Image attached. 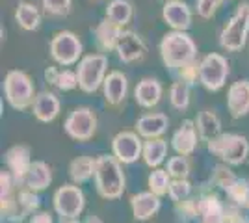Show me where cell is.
Wrapping results in <instances>:
<instances>
[{
    "instance_id": "cell-1",
    "label": "cell",
    "mask_w": 249,
    "mask_h": 223,
    "mask_svg": "<svg viewBox=\"0 0 249 223\" xmlns=\"http://www.w3.org/2000/svg\"><path fill=\"white\" fill-rule=\"evenodd\" d=\"M121 166L123 164L114 154H99L95 158V190L103 199L114 201L124 193L126 179Z\"/></svg>"
},
{
    "instance_id": "cell-2",
    "label": "cell",
    "mask_w": 249,
    "mask_h": 223,
    "mask_svg": "<svg viewBox=\"0 0 249 223\" xmlns=\"http://www.w3.org/2000/svg\"><path fill=\"white\" fill-rule=\"evenodd\" d=\"M160 58L169 73L197 60V45L188 32L171 30L160 41Z\"/></svg>"
},
{
    "instance_id": "cell-3",
    "label": "cell",
    "mask_w": 249,
    "mask_h": 223,
    "mask_svg": "<svg viewBox=\"0 0 249 223\" xmlns=\"http://www.w3.org/2000/svg\"><path fill=\"white\" fill-rule=\"evenodd\" d=\"M249 35V2H240L219 34V47L229 52L244 49Z\"/></svg>"
},
{
    "instance_id": "cell-4",
    "label": "cell",
    "mask_w": 249,
    "mask_h": 223,
    "mask_svg": "<svg viewBox=\"0 0 249 223\" xmlns=\"http://www.w3.org/2000/svg\"><path fill=\"white\" fill-rule=\"evenodd\" d=\"M207 149L227 166H242L249 156L248 138L232 132H221L218 138L208 141Z\"/></svg>"
},
{
    "instance_id": "cell-5",
    "label": "cell",
    "mask_w": 249,
    "mask_h": 223,
    "mask_svg": "<svg viewBox=\"0 0 249 223\" xmlns=\"http://www.w3.org/2000/svg\"><path fill=\"white\" fill-rule=\"evenodd\" d=\"M4 97L13 110L24 112L34 106L36 101V87L28 74L19 69L8 71L4 78Z\"/></svg>"
},
{
    "instance_id": "cell-6",
    "label": "cell",
    "mask_w": 249,
    "mask_h": 223,
    "mask_svg": "<svg viewBox=\"0 0 249 223\" xmlns=\"http://www.w3.org/2000/svg\"><path fill=\"white\" fill-rule=\"evenodd\" d=\"M78 74V87L84 93H95L99 87H103L104 78L108 74V58L106 54H88L78 62L76 67Z\"/></svg>"
},
{
    "instance_id": "cell-7",
    "label": "cell",
    "mask_w": 249,
    "mask_h": 223,
    "mask_svg": "<svg viewBox=\"0 0 249 223\" xmlns=\"http://www.w3.org/2000/svg\"><path fill=\"white\" fill-rule=\"evenodd\" d=\"M229 78V62L225 56L210 52L199 60V84L208 91H219Z\"/></svg>"
},
{
    "instance_id": "cell-8",
    "label": "cell",
    "mask_w": 249,
    "mask_h": 223,
    "mask_svg": "<svg viewBox=\"0 0 249 223\" xmlns=\"http://www.w3.org/2000/svg\"><path fill=\"white\" fill-rule=\"evenodd\" d=\"M51 56L52 60L58 65L69 67V65L78 64L84 56L82 41L76 34L63 30V32H56L51 39Z\"/></svg>"
},
{
    "instance_id": "cell-9",
    "label": "cell",
    "mask_w": 249,
    "mask_h": 223,
    "mask_svg": "<svg viewBox=\"0 0 249 223\" xmlns=\"http://www.w3.org/2000/svg\"><path fill=\"white\" fill-rule=\"evenodd\" d=\"M97 125H99V119L93 110L89 106H78L65 117L63 130L74 141H88L95 136Z\"/></svg>"
},
{
    "instance_id": "cell-10",
    "label": "cell",
    "mask_w": 249,
    "mask_h": 223,
    "mask_svg": "<svg viewBox=\"0 0 249 223\" xmlns=\"http://www.w3.org/2000/svg\"><path fill=\"white\" fill-rule=\"evenodd\" d=\"M54 212L60 218H78L84 212L86 197L78 184H63L54 191L52 197Z\"/></svg>"
},
{
    "instance_id": "cell-11",
    "label": "cell",
    "mask_w": 249,
    "mask_h": 223,
    "mask_svg": "<svg viewBox=\"0 0 249 223\" xmlns=\"http://www.w3.org/2000/svg\"><path fill=\"white\" fill-rule=\"evenodd\" d=\"M17 191H19V184L15 182L13 175L8 170L0 171V214L4 222H22L19 203H17Z\"/></svg>"
},
{
    "instance_id": "cell-12",
    "label": "cell",
    "mask_w": 249,
    "mask_h": 223,
    "mask_svg": "<svg viewBox=\"0 0 249 223\" xmlns=\"http://www.w3.org/2000/svg\"><path fill=\"white\" fill-rule=\"evenodd\" d=\"M112 154L124 166L138 162V158H142V154H143L142 136L132 130L117 132L112 139Z\"/></svg>"
},
{
    "instance_id": "cell-13",
    "label": "cell",
    "mask_w": 249,
    "mask_h": 223,
    "mask_svg": "<svg viewBox=\"0 0 249 223\" xmlns=\"http://www.w3.org/2000/svg\"><path fill=\"white\" fill-rule=\"evenodd\" d=\"M4 162H6V170L10 171L11 175H13V179L15 182L22 186L24 184V179H26V175H28V170H30L32 166V151L28 145H13L10 147L6 153H4Z\"/></svg>"
},
{
    "instance_id": "cell-14",
    "label": "cell",
    "mask_w": 249,
    "mask_h": 223,
    "mask_svg": "<svg viewBox=\"0 0 249 223\" xmlns=\"http://www.w3.org/2000/svg\"><path fill=\"white\" fill-rule=\"evenodd\" d=\"M115 54L123 64H136L145 58L147 45L140 34L132 32V30H123L119 41H117V47H115Z\"/></svg>"
},
{
    "instance_id": "cell-15",
    "label": "cell",
    "mask_w": 249,
    "mask_h": 223,
    "mask_svg": "<svg viewBox=\"0 0 249 223\" xmlns=\"http://www.w3.org/2000/svg\"><path fill=\"white\" fill-rule=\"evenodd\" d=\"M162 19L171 30L186 32L192 26L194 13L190 10V6L182 0H166V4L162 8Z\"/></svg>"
},
{
    "instance_id": "cell-16",
    "label": "cell",
    "mask_w": 249,
    "mask_h": 223,
    "mask_svg": "<svg viewBox=\"0 0 249 223\" xmlns=\"http://www.w3.org/2000/svg\"><path fill=\"white\" fill-rule=\"evenodd\" d=\"M199 143V132L196 127V121L192 119H184L180 123V127L177 128L171 136V147L177 154L180 156H190Z\"/></svg>"
},
{
    "instance_id": "cell-17",
    "label": "cell",
    "mask_w": 249,
    "mask_h": 223,
    "mask_svg": "<svg viewBox=\"0 0 249 223\" xmlns=\"http://www.w3.org/2000/svg\"><path fill=\"white\" fill-rule=\"evenodd\" d=\"M199 223H225L227 205L219 199V195L207 191L197 197Z\"/></svg>"
},
{
    "instance_id": "cell-18",
    "label": "cell",
    "mask_w": 249,
    "mask_h": 223,
    "mask_svg": "<svg viewBox=\"0 0 249 223\" xmlns=\"http://www.w3.org/2000/svg\"><path fill=\"white\" fill-rule=\"evenodd\" d=\"M128 93V80L121 71H110L104 78L103 95L106 104L112 108L121 106Z\"/></svg>"
},
{
    "instance_id": "cell-19",
    "label": "cell",
    "mask_w": 249,
    "mask_h": 223,
    "mask_svg": "<svg viewBox=\"0 0 249 223\" xmlns=\"http://www.w3.org/2000/svg\"><path fill=\"white\" fill-rule=\"evenodd\" d=\"M227 110L232 119H242L249 114V80H236L229 86Z\"/></svg>"
},
{
    "instance_id": "cell-20",
    "label": "cell",
    "mask_w": 249,
    "mask_h": 223,
    "mask_svg": "<svg viewBox=\"0 0 249 223\" xmlns=\"http://www.w3.org/2000/svg\"><path fill=\"white\" fill-rule=\"evenodd\" d=\"M162 197L155 195L153 191H140L130 197V210L132 218L136 222H147L151 218H155L160 206H162Z\"/></svg>"
},
{
    "instance_id": "cell-21",
    "label": "cell",
    "mask_w": 249,
    "mask_h": 223,
    "mask_svg": "<svg viewBox=\"0 0 249 223\" xmlns=\"http://www.w3.org/2000/svg\"><path fill=\"white\" fill-rule=\"evenodd\" d=\"M123 34V28L117 26L115 22H112L110 19L104 17L103 21L99 22L93 28V39L95 47L99 49V52H115L117 41Z\"/></svg>"
},
{
    "instance_id": "cell-22",
    "label": "cell",
    "mask_w": 249,
    "mask_h": 223,
    "mask_svg": "<svg viewBox=\"0 0 249 223\" xmlns=\"http://www.w3.org/2000/svg\"><path fill=\"white\" fill-rule=\"evenodd\" d=\"M167 127H169V119L162 112H149V114L138 117V121H136V132L143 139L162 138Z\"/></svg>"
},
{
    "instance_id": "cell-23",
    "label": "cell",
    "mask_w": 249,
    "mask_h": 223,
    "mask_svg": "<svg viewBox=\"0 0 249 223\" xmlns=\"http://www.w3.org/2000/svg\"><path fill=\"white\" fill-rule=\"evenodd\" d=\"M32 114L41 123H52L60 114V99L52 91L37 93L36 101H34V106H32Z\"/></svg>"
},
{
    "instance_id": "cell-24",
    "label": "cell",
    "mask_w": 249,
    "mask_h": 223,
    "mask_svg": "<svg viewBox=\"0 0 249 223\" xmlns=\"http://www.w3.org/2000/svg\"><path fill=\"white\" fill-rule=\"evenodd\" d=\"M162 91L164 89H162L160 80L147 76V78H142L136 86L134 99L142 108H155L162 99Z\"/></svg>"
},
{
    "instance_id": "cell-25",
    "label": "cell",
    "mask_w": 249,
    "mask_h": 223,
    "mask_svg": "<svg viewBox=\"0 0 249 223\" xmlns=\"http://www.w3.org/2000/svg\"><path fill=\"white\" fill-rule=\"evenodd\" d=\"M51 182H52L51 166L47 162H43V160H34L22 186H26V188H30L34 191H43L51 186Z\"/></svg>"
},
{
    "instance_id": "cell-26",
    "label": "cell",
    "mask_w": 249,
    "mask_h": 223,
    "mask_svg": "<svg viewBox=\"0 0 249 223\" xmlns=\"http://www.w3.org/2000/svg\"><path fill=\"white\" fill-rule=\"evenodd\" d=\"M196 127L199 132V139L201 141H210V139L218 138L221 134V121L216 112L212 110H201L196 117Z\"/></svg>"
},
{
    "instance_id": "cell-27",
    "label": "cell",
    "mask_w": 249,
    "mask_h": 223,
    "mask_svg": "<svg viewBox=\"0 0 249 223\" xmlns=\"http://www.w3.org/2000/svg\"><path fill=\"white\" fill-rule=\"evenodd\" d=\"M167 156V141L164 138H153L143 141V154L142 160L151 170L160 168Z\"/></svg>"
},
{
    "instance_id": "cell-28",
    "label": "cell",
    "mask_w": 249,
    "mask_h": 223,
    "mask_svg": "<svg viewBox=\"0 0 249 223\" xmlns=\"http://www.w3.org/2000/svg\"><path fill=\"white\" fill-rule=\"evenodd\" d=\"M45 80L54 86L60 91H73L78 87V74L71 69H60V67H49L45 71Z\"/></svg>"
},
{
    "instance_id": "cell-29",
    "label": "cell",
    "mask_w": 249,
    "mask_h": 223,
    "mask_svg": "<svg viewBox=\"0 0 249 223\" xmlns=\"http://www.w3.org/2000/svg\"><path fill=\"white\" fill-rule=\"evenodd\" d=\"M15 21H17V24L21 26L22 30L34 32L41 24V11H39V8L36 4L21 0L17 4V10H15Z\"/></svg>"
},
{
    "instance_id": "cell-30",
    "label": "cell",
    "mask_w": 249,
    "mask_h": 223,
    "mask_svg": "<svg viewBox=\"0 0 249 223\" xmlns=\"http://www.w3.org/2000/svg\"><path fill=\"white\" fill-rule=\"evenodd\" d=\"M225 193H227L229 205H234L240 210H248L249 212V179L236 177L227 186Z\"/></svg>"
},
{
    "instance_id": "cell-31",
    "label": "cell",
    "mask_w": 249,
    "mask_h": 223,
    "mask_svg": "<svg viewBox=\"0 0 249 223\" xmlns=\"http://www.w3.org/2000/svg\"><path fill=\"white\" fill-rule=\"evenodd\" d=\"M95 175V158L91 156H76L69 164V177L73 184H84Z\"/></svg>"
},
{
    "instance_id": "cell-32",
    "label": "cell",
    "mask_w": 249,
    "mask_h": 223,
    "mask_svg": "<svg viewBox=\"0 0 249 223\" xmlns=\"http://www.w3.org/2000/svg\"><path fill=\"white\" fill-rule=\"evenodd\" d=\"M132 15H134V8L128 0H112L106 6V19H110L121 28H124L132 21Z\"/></svg>"
},
{
    "instance_id": "cell-33",
    "label": "cell",
    "mask_w": 249,
    "mask_h": 223,
    "mask_svg": "<svg viewBox=\"0 0 249 223\" xmlns=\"http://www.w3.org/2000/svg\"><path fill=\"white\" fill-rule=\"evenodd\" d=\"M17 203H19V212H21L22 220L26 216H34L39 208V191H34L26 186H19Z\"/></svg>"
},
{
    "instance_id": "cell-34",
    "label": "cell",
    "mask_w": 249,
    "mask_h": 223,
    "mask_svg": "<svg viewBox=\"0 0 249 223\" xmlns=\"http://www.w3.org/2000/svg\"><path fill=\"white\" fill-rule=\"evenodd\" d=\"M171 181L173 179L169 177L167 170L156 168L147 177V188H149V191H153L155 195H158V197H164V195L169 193V184H171Z\"/></svg>"
},
{
    "instance_id": "cell-35",
    "label": "cell",
    "mask_w": 249,
    "mask_h": 223,
    "mask_svg": "<svg viewBox=\"0 0 249 223\" xmlns=\"http://www.w3.org/2000/svg\"><path fill=\"white\" fill-rule=\"evenodd\" d=\"M190 87L192 86L178 80H175L169 87V104L178 112H184L190 106Z\"/></svg>"
},
{
    "instance_id": "cell-36",
    "label": "cell",
    "mask_w": 249,
    "mask_h": 223,
    "mask_svg": "<svg viewBox=\"0 0 249 223\" xmlns=\"http://www.w3.org/2000/svg\"><path fill=\"white\" fill-rule=\"evenodd\" d=\"M175 214L182 223H199L197 197H188L184 201L175 203Z\"/></svg>"
},
{
    "instance_id": "cell-37",
    "label": "cell",
    "mask_w": 249,
    "mask_h": 223,
    "mask_svg": "<svg viewBox=\"0 0 249 223\" xmlns=\"http://www.w3.org/2000/svg\"><path fill=\"white\" fill-rule=\"evenodd\" d=\"M171 76H173L175 80H178V82H184V84H188V86H194L199 80V60L190 62V64L175 69V71L171 73Z\"/></svg>"
},
{
    "instance_id": "cell-38",
    "label": "cell",
    "mask_w": 249,
    "mask_h": 223,
    "mask_svg": "<svg viewBox=\"0 0 249 223\" xmlns=\"http://www.w3.org/2000/svg\"><path fill=\"white\" fill-rule=\"evenodd\" d=\"M167 173L171 179H188L190 175V162H188L186 156H171L167 160V166H166Z\"/></svg>"
},
{
    "instance_id": "cell-39",
    "label": "cell",
    "mask_w": 249,
    "mask_h": 223,
    "mask_svg": "<svg viewBox=\"0 0 249 223\" xmlns=\"http://www.w3.org/2000/svg\"><path fill=\"white\" fill-rule=\"evenodd\" d=\"M169 199L173 203H180L192 197V182L188 179H173L169 184Z\"/></svg>"
},
{
    "instance_id": "cell-40",
    "label": "cell",
    "mask_w": 249,
    "mask_h": 223,
    "mask_svg": "<svg viewBox=\"0 0 249 223\" xmlns=\"http://www.w3.org/2000/svg\"><path fill=\"white\" fill-rule=\"evenodd\" d=\"M236 177H238V175L231 170V166H227V164H218V166L214 168V171H212V182H214L218 188H221L223 191L227 190V186L234 181Z\"/></svg>"
},
{
    "instance_id": "cell-41",
    "label": "cell",
    "mask_w": 249,
    "mask_h": 223,
    "mask_svg": "<svg viewBox=\"0 0 249 223\" xmlns=\"http://www.w3.org/2000/svg\"><path fill=\"white\" fill-rule=\"evenodd\" d=\"M73 0H41L43 11L51 17H63L71 11Z\"/></svg>"
},
{
    "instance_id": "cell-42",
    "label": "cell",
    "mask_w": 249,
    "mask_h": 223,
    "mask_svg": "<svg viewBox=\"0 0 249 223\" xmlns=\"http://www.w3.org/2000/svg\"><path fill=\"white\" fill-rule=\"evenodd\" d=\"M219 6H221L219 0H197L196 11H197V15L201 19H212Z\"/></svg>"
},
{
    "instance_id": "cell-43",
    "label": "cell",
    "mask_w": 249,
    "mask_h": 223,
    "mask_svg": "<svg viewBox=\"0 0 249 223\" xmlns=\"http://www.w3.org/2000/svg\"><path fill=\"white\" fill-rule=\"evenodd\" d=\"M225 223H249L248 216H242V210L234 205L227 203V216H225Z\"/></svg>"
},
{
    "instance_id": "cell-44",
    "label": "cell",
    "mask_w": 249,
    "mask_h": 223,
    "mask_svg": "<svg viewBox=\"0 0 249 223\" xmlns=\"http://www.w3.org/2000/svg\"><path fill=\"white\" fill-rule=\"evenodd\" d=\"M28 223H54L51 212H36L34 216H30Z\"/></svg>"
},
{
    "instance_id": "cell-45",
    "label": "cell",
    "mask_w": 249,
    "mask_h": 223,
    "mask_svg": "<svg viewBox=\"0 0 249 223\" xmlns=\"http://www.w3.org/2000/svg\"><path fill=\"white\" fill-rule=\"evenodd\" d=\"M58 223H80V220L78 218H60Z\"/></svg>"
},
{
    "instance_id": "cell-46",
    "label": "cell",
    "mask_w": 249,
    "mask_h": 223,
    "mask_svg": "<svg viewBox=\"0 0 249 223\" xmlns=\"http://www.w3.org/2000/svg\"><path fill=\"white\" fill-rule=\"evenodd\" d=\"M84 223H103V220H101L99 216H89Z\"/></svg>"
},
{
    "instance_id": "cell-47",
    "label": "cell",
    "mask_w": 249,
    "mask_h": 223,
    "mask_svg": "<svg viewBox=\"0 0 249 223\" xmlns=\"http://www.w3.org/2000/svg\"><path fill=\"white\" fill-rule=\"evenodd\" d=\"M223 2H227V0H219V4H223Z\"/></svg>"
}]
</instances>
